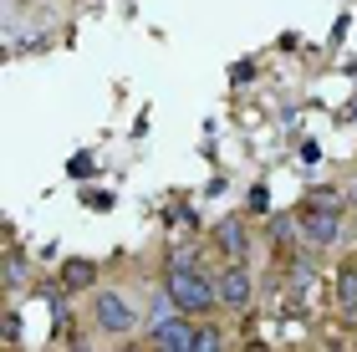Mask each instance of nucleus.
I'll use <instances>...</instances> for the list:
<instances>
[{
  "label": "nucleus",
  "instance_id": "obj_12",
  "mask_svg": "<svg viewBox=\"0 0 357 352\" xmlns=\"http://www.w3.org/2000/svg\"><path fill=\"white\" fill-rule=\"evenodd\" d=\"M352 113H357V107H352Z\"/></svg>",
  "mask_w": 357,
  "mask_h": 352
},
{
  "label": "nucleus",
  "instance_id": "obj_9",
  "mask_svg": "<svg viewBox=\"0 0 357 352\" xmlns=\"http://www.w3.org/2000/svg\"><path fill=\"white\" fill-rule=\"evenodd\" d=\"M21 281H26V261L10 250V261H6V286H21Z\"/></svg>",
  "mask_w": 357,
  "mask_h": 352
},
{
  "label": "nucleus",
  "instance_id": "obj_8",
  "mask_svg": "<svg viewBox=\"0 0 357 352\" xmlns=\"http://www.w3.org/2000/svg\"><path fill=\"white\" fill-rule=\"evenodd\" d=\"M97 281V266H87V261H72L67 270H61V286H72V291H82V286H92Z\"/></svg>",
  "mask_w": 357,
  "mask_h": 352
},
{
  "label": "nucleus",
  "instance_id": "obj_11",
  "mask_svg": "<svg viewBox=\"0 0 357 352\" xmlns=\"http://www.w3.org/2000/svg\"><path fill=\"white\" fill-rule=\"evenodd\" d=\"M0 332H6V342H15V337H21V316H15V312H6V322H0Z\"/></svg>",
  "mask_w": 357,
  "mask_h": 352
},
{
  "label": "nucleus",
  "instance_id": "obj_6",
  "mask_svg": "<svg viewBox=\"0 0 357 352\" xmlns=\"http://www.w3.org/2000/svg\"><path fill=\"white\" fill-rule=\"evenodd\" d=\"M337 307L347 316H357V261H347L342 276H337Z\"/></svg>",
  "mask_w": 357,
  "mask_h": 352
},
{
  "label": "nucleus",
  "instance_id": "obj_10",
  "mask_svg": "<svg viewBox=\"0 0 357 352\" xmlns=\"http://www.w3.org/2000/svg\"><path fill=\"white\" fill-rule=\"evenodd\" d=\"M194 347H199V352H215V347H220V332H215V327H199V337H194Z\"/></svg>",
  "mask_w": 357,
  "mask_h": 352
},
{
  "label": "nucleus",
  "instance_id": "obj_2",
  "mask_svg": "<svg viewBox=\"0 0 357 352\" xmlns=\"http://www.w3.org/2000/svg\"><path fill=\"white\" fill-rule=\"evenodd\" d=\"M296 225H301V240H306V245H332V240L342 235L337 210H332V204H317V199H306V210L296 215Z\"/></svg>",
  "mask_w": 357,
  "mask_h": 352
},
{
  "label": "nucleus",
  "instance_id": "obj_3",
  "mask_svg": "<svg viewBox=\"0 0 357 352\" xmlns=\"http://www.w3.org/2000/svg\"><path fill=\"white\" fill-rule=\"evenodd\" d=\"M97 327L102 332H133V322H138V312L128 307V296H118V291H102L97 296Z\"/></svg>",
  "mask_w": 357,
  "mask_h": 352
},
{
  "label": "nucleus",
  "instance_id": "obj_5",
  "mask_svg": "<svg viewBox=\"0 0 357 352\" xmlns=\"http://www.w3.org/2000/svg\"><path fill=\"white\" fill-rule=\"evenodd\" d=\"M220 286V307H230V312H245L250 307V270L245 266H225V276L215 281Z\"/></svg>",
  "mask_w": 357,
  "mask_h": 352
},
{
  "label": "nucleus",
  "instance_id": "obj_4",
  "mask_svg": "<svg viewBox=\"0 0 357 352\" xmlns=\"http://www.w3.org/2000/svg\"><path fill=\"white\" fill-rule=\"evenodd\" d=\"M194 337H199V327L189 322V316H153V342L169 347V352H189Z\"/></svg>",
  "mask_w": 357,
  "mask_h": 352
},
{
  "label": "nucleus",
  "instance_id": "obj_7",
  "mask_svg": "<svg viewBox=\"0 0 357 352\" xmlns=\"http://www.w3.org/2000/svg\"><path fill=\"white\" fill-rule=\"evenodd\" d=\"M215 240H220V250L230 255V261H240V255H245V225H240V220H225V225L215 230Z\"/></svg>",
  "mask_w": 357,
  "mask_h": 352
},
{
  "label": "nucleus",
  "instance_id": "obj_1",
  "mask_svg": "<svg viewBox=\"0 0 357 352\" xmlns=\"http://www.w3.org/2000/svg\"><path fill=\"white\" fill-rule=\"evenodd\" d=\"M169 301H174L184 316H204V312L220 307V286L209 281L204 270L189 261V255H178V261L169 266Z\"/></svg>",
  "mask_w": 357,
  "mask_h": 352
}]
</instances>
